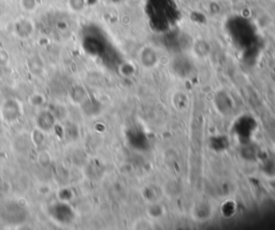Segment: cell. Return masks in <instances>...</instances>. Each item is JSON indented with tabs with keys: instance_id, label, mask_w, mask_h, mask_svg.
<instances>
[{
	"instance_id": "1",
	"label": "cell",
	"mask_w": 275,
	"mask_h": 230,
	"mask_svg": "<svg viewBox=\"0 0 275 230\" xmlns=\"http://www.w3.org/2000/svg\"><path fill=\"white\" fill-rule=\"evenodd\" d=\"M69 3L71 9L75 11H80L84 5V0H69Z\"/></svg>"
},
{
	"instance_id": "2",
	"label": "cell",
	"mask_w": 275,
	"mask_h": 230,
	"mask_svg": "<svg viewBox=\"0 0 275 230\" xmlns=\"http://www.w3.org/2000/svg\"><path fill=\"white\" fill-rule=\"evenodd\" d=\"M36 0H22V5L25 10L31 11L36 8Z\"/></svg>"
}]
</instances>
